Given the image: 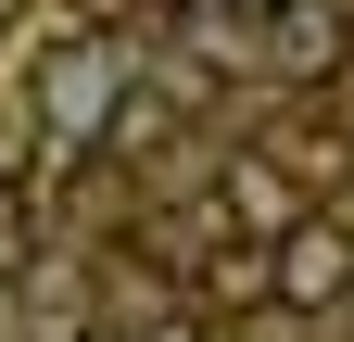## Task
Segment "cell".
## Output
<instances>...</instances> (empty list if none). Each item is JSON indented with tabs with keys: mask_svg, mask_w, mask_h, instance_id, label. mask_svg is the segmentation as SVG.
<instances>
[{
	"mask_svg": "<svg viewBox=\"0 0 354 342\" xmlns=\"http://www.w3.org/2000/svg\"><path fill=\"white\" fill-rule=\"evenodd\" d=\"M64 13H76V26H127L140 0H64Z\"/></svg>",
	"mask_w": 354,
	"mask_h": 342,
	"instance_id": "5b68a950",
	"label": "cell"
},
{
	"mask_svg": "<svg viewBox=\"0 0 354 342\" xmlns=\"http://www.w3.org/2000/svg\"><path fill=\"white\" fill-rule=\"evenodd\" d=\"M266 291H279V305H304V317L342 305V291H354V228L317 216V203H304L291 228H266Z\"/></svg>",
	"mask_w": 354,
	"mask_h": 342,
	"instance_id": "7a4b0ae2",
	"label": "cell"
},
{
	"mask_svg": "<svg viewBox=\"0 0 354 342\" xmlns=\"http://www.w3.org/2000/svg\"><path fill=\"white\" fill-rule=\"evenodd\" d=\"M342 38H354V26H342V0H279V13H266V51H279L291 76H329V64H342Z\"/></svg>",
	"mask_w": 354,
	"mask_h": 342,
	"instance_id": "277c9868",
	"label": "cell"
},
{
	"mask_svg": "<svg viewBox=\"0 0 354 342\" xmlns=\"http://www.w3.org/2000/svg\"><path fill=\"white\" fill-rule=\"evenodd\" d=\"M13 228H26V216H13V178H0V253H13Z\"/></svg>",
	"mask_w": 354,
	"mask_h": 342,
	"instance_id": "8992f818",
	"label": "cell"
},
{
	"mask_svg": "<svg viewBox=\"0 0 354 342\" xmlns=\"http://www.w3.org/2000/svg\"><path fill=\"white\" fill-rule=\"evenodd\" d=\"M228 13H253V26H266V13H279V0H228Z\"/></svg>",
	"mask_w": 354,
	"mask_h": 342,
	"instance_id": "52a82bcc",
	"label": "cell"
},
{
	"mask_svg": "<svg viewBox=\"0 0 354 342\" xmlns=\"http://www.w3.org/2000/svg\"><path fill=\"white\" fill-rule=\"evenodd\" d=\"M304 203H317V190H304L279 152H241L228 178H215V228H253V241H266V228H291Z\"/></svg>",
	"mask_w": 354,
	"mask_h": 342,
	"instance_id": "3957f363",
	"label": "cell"
},
{
	"mask_svg": "<svg viewBox=\"0 0 354 342\" xmlns=\"http://www.w3.org/2000/svg\"><path fill=\"white\" fill-rule=\"evenodd\" d=\"M64 342H127V330H64Z\"/></svg>",
	"mask_w": 354,
	"mask_h": 342,
	"instance_id": "ba28073f",
	"label": "cell"
},
{
	"mask_svg": "<svg viewBox=\"0 0 354 342\" xmlns=\"http://www.w3.org/2000/svg\"><path fill=\"white\" fill-rule=\"evenodd\" d=\"M114 89H127V76H114V38L102 26H88V38H51V51L26 64V127L64 140V152H102L114 140Z\"/></svg>",
	"mask_w": 354,
	"mask_h": 342,
	"instance_id": "6da1fadb",
	"label": "cell"
}]
</instances>
